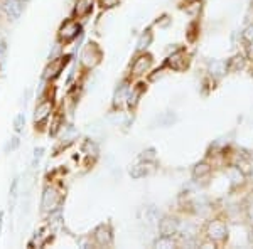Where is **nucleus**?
<instances>
[{
  "instance_id": "15",
  "label": "nucleus",
  "mask_w": 253,
  "mask_h": 249,
  "mask_svg": "<svg viewBox=\"0 0 253 249\" xmlns=\"http://www.w3.org/2000/svg\"><path fill=\"white\" fill-rule=\"evenodd\" d=\"M142 91H144V88H133L132 91H130V95H128V105L130 106H135L137 105V101H138V98L142 96Z\"/></svg>"
},
{
  "instance_id": "18",
  "label": "nucleus",
  "mask_w": 253,
  "mask_h": 249,
  "mask_svg": "<svg viewBox=\"0 0 253 249\" xmlns=\"http://www.w3.org/2000/svg\"><path fill=\"white\" fill-rule=\"evenodd\" d=\"M156 246L157 248H174V241L170 236H162V238L156 243Z\"/></svg>"
},
{
  "instance_id": "21",
  "label": "nucleus",
  "mask_w": 253,
  "mask_h": 249,
  "mask_svg": "<svg viewBox=\"0 0 253 249\" xmlns=\"http://www.w3.org/2000/svg\"><path fill=\"white\" fill-rule=\"evenodd\" d=\"M125 95H126V86H122V88L117 91V95H115V105H120V103H122V100L125 98Z\"/></svg>"
},
{
  "instance_id": "27",
  "label": "nucleus",
  "mask_w": 253,
  "mask_h": 249,
  "mask_svg": "<svg viewBox=\"0 0 253 249\" xmlns=\"http://www.w3.org/2000/svg\"><path fill=\"white\" fill-rule=\"evenodd\" d=\"M3 56H5V46H3V44H0V61L3 59Z\"/></svg>"
},
{
  "instance_id": "11",
  "label": "nucleus",
  "mask_w": 253,
  "mask_h": 249,
  "mask_svg": "<svg viewBox=\"0 0 253 249\" xmlns=\"http://www.w3.org/2000/svg\"><path fill=\"white\" fill-rule=\"evenodd\" d=\"M177 229H179L177 220L174 217H166L161 220V224H159V231H161L162 236H170V238H172V234H175Z\"/></svg>"
},
{
  "instance_id": "19",
  "label": "nucleus",
  "mask_w": 253,
  "mask_h": 249,
  "mask_svg": "<svg viewBox=\"0 0 253 249\" xmlns=\"http://www.w3.org/2000/svg\"><path fill=\"white\" fill-rule=\"evenodd\" d=\"M243 66H245V58H242V56H236V58L231 59V63H230L231 71H238V69H242Z\"/></svg>"
},
{
  "instance_id": "7",
  "label": "nucleus",
  "mask_w": 253,
  "mask_h": 249,
  "mask_svg": "<svg viewBox=\"0 0 253 249\" xmlns=\"http://www.w3.org/2000/svg\"><path fill=\"white\" fill-rule=\"evenodd\" d=\"M187 63H189V61H187V56H186L184 51L174 52V54L167 59V66H169L170 69H175V71H182V69H186Z\"/></svg>"
},
{
  "instance_id": "6",
  "label": "nucleus",
  "mask_w": 253,
  "mask_h": 249,
  "mask_svg": "<svg viewBox=\"0 0 253 249\" xmlns=\"http://www.w3.org/2000/svg\"><path fill=\"white\" fill-rule=\"evenodd\" d=\"M51 109H52V105H51V100H44L41 101L36 108V115H34V120H36V126L38 125H42L44 121L47 120L49 115H51Z\"/></svg>"
},
{
  "instance_id": "9",
  "label": "nucleus",
  "mask_w": 253,
  "mask_h": 249,
  "mask_svg": "<svg viewBox=\"0 0 253 249\" xmlns=\"http://www.w3.org/2000/svg\"><path fill=\"white\" fill-rule=\"evenodd\" d=\"M93 3L95 0H76V7H75V17L76 19H84L91 14L93 10Z\"/></svg>"
},
{
  "instance_id": "1",
  "label": "nucleus",
  "mask_w": 253,
  "mask_h": 249,
  "mask_svg": "<svg viewBox=\"0 0 253 249\" xmlns=\"http://www.w3.org/2000/svg\"><path fill=\"white\" fill-rule=\"evenodd\" d=\"M100 59H101V51L98 49L96 44H88V46L84 47L83 54H81V64L86 69L95 68L96 64L100 63Z\"/></svg>"
},
{
  "instance_id": "20",
  "label": "nucleus",
  "mask_w": 253,
  "mask_h": 249,
  "mask_svg": "<svg viewBox=\"0 0 253 249\" xmlns=\"http://www.w3.org/2000/svg\"><path fill=\"white\" fill-rule=\"evenodd\" d=\"M144 163H140V165H135V167H132V170H130V175H132L133 178H138V177H142V175H145L147 174V170L144 169Z\"/></svg>"
},
{
  "instance_id": "22",
  "label": "nucleus",
  "mask_w": 253,
  "mask_h": 249,
  "mask_svg": "<svg viewBox=\"0 0 253 249\" xmlns=\"http://www.w3.org/2000/svg\"><path fill=\"white\" fill-rule=\"evenodd\" d=\"M84 152H86V155H95L96 153V145L88 140L86 143H84Z\"/></svg>"
},
{
  "instance_id": "28",
  "label": "nucleus",
  "mask_w": 253,
  "mask_h": 249,
  "mask_svg": "<svg viewBox=\"0 0 253 249\" xmlns=\"http://www.w3.org/2000/svg\"><path fill=\"white\" fill-rule=\"evenodd\" d=\"M248 52H250V56H252V58H253V40H252V42H250V49H248Z\"/></svg>"
},
{
  "instance_id": "13",
  "label": "nucleus",
  "mask_w": 253,
  "mask_h": 249,
  "mask_svg": "<svg viewBox=\"0 0 253 249\" xmlns=\"http://www.w3.org/2000/svg\"><path fill=\"white\" fill-rule=\"evenodd\" d=\"M211 172V167L208 163H199V165L194 167V177L196 178H205L208 177Z\"/></svg>"
},
{
  "instance_id": "14",
  "label": "nucleus",
  "mask_w": 253,
  "mask_h": 249,
  "mask_svg": "<svg viewBox=\"0 0 253 249\" xmlns=\"http://www.w3.org/2000/svg\"><path fill=\"white\" fill-rule=\"evenodd\" d=\"M184 9L189 14H198L201 10V0H186L184 3Z\"/></svg>"
},
{
  "instance_id": "4",
  "label": "nucleus",
  "mask_w": 253,
  "mask_h": 249,
  "mask_svg": "<svg viewBox=\"0 0 253 249\" xmlns=\"http://www.w3.org/2000/svg\"><path fill=\"white\" fill-rule=\"evenodd\" d=\"M61 202V194L54 187H49V189L44 190V195H42V209L44 211H54L56 207L59 206Z\"/></svg>"
},
{
  "instance_id": "29",
  "label": "nucleus",
  "mask_w": 253,
  "mask_h": 249,
  "mask_svg": "<svg viewBox=\"0 0 253 249\" xmlns=\"http://www.w3.org/2000/svg\"><path fill=\"white\" fill-rule=\"evenodd\" d=\"M252 217H253V211H252Z\"/></svg>"
},
{
  "instance_id": "12",
  "label": "nucleus",
  "mask_w": 253,
  "mask_h": 249,
  "mask_svg": "<svg viewBox=\"0 0 253 249\" xmlns=\"http://www.w3.org/2000/svg\"><path fill=\"white\" fill-rule=\"evenodd\" d=\"M95 241L98 246H110L112 244V231L107 226H101L98 227L95 232Z\"/></svg>"
},
{
  "instance_id": "16",
  "label": "nucleus",
  "mask_w": 253,
  "mask_h": 249,
  "mask_svg": "<svg viewBox=\"0 0 253 249\" xmlns=\"http://www.w3.org/2000/svg\"><path fill=\"white\" fill-rule=\"evenodd\" d=\"M210 71L214 76H221L224 72V63H221V61H213L210 66Z\"/></svg>"
},
{
  "instance_id": "5",
  "label": "nucleus",
  "mask_w": 253,
  "mask_h": 249,
  "mask_svg": "<svg viewBox=\"0 0 253 249\" xmlns=\"http://www.w3.org/2000/svg\"><path fill=\"white\" fill-rule=\"evenodd\" d=\"M150 66H152V58H150L149 54L138 56V58L133 61V64H132V74L133 76L145 74V72L150 69Z\"/></svg>"
},
{
  "instance_id": "3",
  "label": "nucleus",
  "mask_w": 253,
  "mask_h": 249,
  "mask_svg": "<svg viewBox=\"0 0 253 249\" xmlns=\"http://www.w3.org/2000/svg\"><path fill=\"white\" fill-rule=\"evenodd\" d=\"M208 238L211 241H216V243H219V241H223L226 238L228 234V229H226V224L223 222V220H211L210 224H208Z\"/></svg>"
},
{
  "instance_id": "24",
  "label": "nucleus",
  "mask_w": 253,
  "mask_h": 249,
  "mask_svg": "<svg viewBox=\"0 0 253 249\" xmlns=\"http://www.w3.org/2000/svg\"><path fill=\"white\" fill-rule=\"evenodd\" d=\"M243 37H245V40L252 42V40H253V26H248L247 27V31L243 32Z\"/></svg>"
},
{
  "instance_id": "23",
  "label": "nucleus",
  "mask_w": 253,
  "mask_h": 249,
  "mask_svg": "<svg viewBox=\"0 0 253 249\" xmlns=\"http://www.w3.org/2000/svg\"><path fill=\"white\" fill-rule=\"evenodd\" d=\"M118 3V0H100V5L103 9H110V7H115Z\"/></svg>"
},
{
  "instance_id": "2",
  "label": "nucleus",
  "mask_w": 253,
  "mask_h": 249,
  "mask_svg": "<svg viewBox=\"0 0 253 249\" xmlns=\"http://www.w3.org/2000/svg\"><path fill=\"white\" fill-rule=\"evenodd\" d=\"M78 34H80V24L76 22V20H66L59 29V34H58L59 42H64V44L71 42Z\"/></svg>"
},
{
  "instance_id": "30",
  "label": "nucleus",
  "mask_w": 253,
  "mask_h": 249,
  "mask_svg": "<svg viewBox=\"0 0 253 249\" xmlns=\"http://www.w3.org/2000/svg\"><path fill=\"white\" fill-rule=\"evenodd\" d=\"M22 2H24V0H22Z\"/></svg>"
},
{
  "instance_id": "25",
  "label": "nucleus",
  "mask_w": 253,
  "mask_h": 249,
  "mask_svg": "<svg viewBox=\"0 0 253 249\" xmlns=\"http://www.w3.org/2000/svg\"><path fill=\"white\" fill-rule=\"evenodd\" d=\"M22 123H24V115H19L15 118V130H17V132L22 130Z\"/></svg>"
},
{
  "instance_id": "26",
  "label": "nucleus",
  "mask_w": 253,
  "mask_h": 249,
  "mask_svg": "<svg viewBox=\"0 0 253 249\" xmlns=\"http://www.w3.org/2000/svg\"><path fill=\"white\" fill-rule=\"evenodd\" d=\"M42 157V148H39V150H36V155H34V162H32V165H36V163L39 162V158Z\"/></svg>"
},
{
  "instance_id": "8",
  "label": "nucleus",
  "mask_w": 253,
  "mask_h": 249,
  "mask_svg": "<svg viewBox=\"0 0 253 249\" xmlns=\"http://www.w3.org/2000/svg\"><path fill=\"white\" fill-rule=\"evenodd\" d=\"M68 56H64V58H58V59H52L51 61V64H49V66L46 68V76L47 79H51V77H56L59 74L61 71H63V68L66 66L68 64Z\"/></svg>"
},
{
  "instance_id": "10",
  "label": "nucleus",
  "mask_w": 253,
  "mask_h": 249,
  "mask_svg": "<svg viewBox=\"0 0 253 249\" xmlns=\"http://www.w3.org/2000/svg\"><path fill=\"white\" fill-rule=\"evenodd\" d=\"M3 9H5L7 15L12 19V20H17L20 17V14H22V0H5V5H3Z\"/></svg>"
},
{
  "instance_id": "17",
  "label": "nucleus",
  "mask_w": 253,
  "mask_h": 249,
  "mask_svg": "<svg viewBox=\"0 0 253 249\" xmlns=\"http://www.w3.org/2000/svg\"><path fill=\"white\" fill-rule=\"evenodd\" d=\"M150 40H152V34H150L149 31L145 32L144 36H142L140 39H138V44H137V47H138V51H144V49L149 47V44H150Z\"/></svg>"
}]
</instances>
